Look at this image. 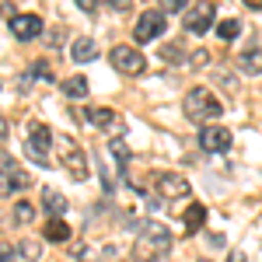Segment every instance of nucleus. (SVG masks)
Listing matches in <instances>:
<instances>
[{
  "label": "nucleus",
  "mask_w": 262,
  "mask_h": 262,
  "mask_svg": "<svg viewBox=\"0 0 262 262\" xmlns=\"http://www.w3.org/2000/svg\"><path fill=\"white\" fill-rule=\"evenodd\" d=\"M63 168L74 182H88V150L74 137H63Z\"/></svg>",
  "instance_id": "obj_5"
},
{
  "label": "nucleus",
  "mask_w": 262,
  "mask_h": 262,
  "mask_svg": "<svg viewBox=\"0 0 262 262\" xmlns=\"http://www.w3.org/2000/svg\"><path fill=\"white\" fill-rule=\"evenodd\" d=\"M49 143H53L49 126L39 122V119H32L28 122V143H25V150H28L32 161H39V168H49Z\"/></svg>",
  "instance_id": "obj_3"
},
{
  "label": "nucleus",
  "mask_w": 262,
  "mask_h": 262,
  "mask_svg": "<svg viewBox=\"0 0 262 262\" xmlns=\"http://www.w3.org/2000/svg\"><path fill=\"white\" fill-rule=\"evenodd\" d=\"M203 224H206V206H203V203H192V206H185V213H182V227H185L189 234H196Z\"/></svg>",
  "instance_id": "obj_15"
},
{
  "label": "nucleus",
  "mask_w": 262,
  "mask_h": 262,
  "mask_svg": "<svg viewBox=\"0 0 262 262\" xmlns=\"http://www.w3.org/2000/svg\"><path fill=\"white\" fill-rule=\"evenodd\" d=\"M227 262H245V252H231V255H227Z\"/></svg>",
  "instance_id": "obj_30"
},
{
  "label": "nucleus",
  "mask_w": 262,
  "mask_h": 262,
  "mask_svg": "<svg viewBox=\"0 0 262 262\" xmlns=\"http://www.w3.org/2000/svg\"><path fill=\"white\" fill-rule=\"evenodd\" d=\"M108 63H112L119 74H126V77H140L143 70H147L143 53L133 49V46H112V49H108Z\"/></svg>",
  "instance_id": "obj_4"
},
{
  "label": "nucleus",
  "mask_w": 262,
  "mask_h": 262,
  "mask_svg": "<svg viewBox=\"0 0 262 262\" xmlns=\"http://www.w3.org/2000/svg\"><path fill=\"white\" fill-rule=\"evenodd\" d=\"M213 25H217V7H213L210 0H200V4L185 14V28H189L192 35H206Z\"/></svg>",
  "instance_id": "obj_6"
},
{
  "label": "nucleus",
  "mask_w": 262,
  "mask_h": 262,
  "mask_svg": "<svg viewBox=\"0 0 262 262\" xmlns=\"http://www.w3.org/2000/svg\"><path fill=\"white\" fill-rule=\"evenodd\" d=\"M245 4H248L252 11H262V0H245Z\"/></svg>",
  "instance_id": "obj_32"
},
{
  "label": "nucleus",
  "mask_w": 262,
  "mask_h": 262,
  "mask_svg": "<svg viewBox=\"0 0 262 262\" xmlns=\"http://www.w3.org/2000/svg\"><path fill=\"white\" fill-rule=\"evenodd\" d=\"M42 210L49 213V217H67V210H70V203H67V196L63 192H56V189H42Z\"/></svg>",
  "instance_id": "obj_13"
},
{
  "label": "nucleus",
  "mask_w": 262,
  "mask_h": 262,
  "mask_svg": "<svg viewBox=\"0 0 262 262\" xmlns=\"http://www.w3.org/2000/svg\"><path fill=\"white\" fill-rule=\"evenodd\" d=\"M108 150H112V158L119 161V168H122L126 161H129V147H126L122 140H112V143H108Z\"/></svg>",
  "instance_id": "obj_23"
},
{
  "label": "nucleus",
  "mask_w": 262,
  "mask_h": 262,
  "mask_svg": "<svg viewBox=\"0 0 262 262\" xmlns=\"http://www.w3.org/2000/svg\"><path fill=\"white\" fill-rule=\"evenodd\" d=\"M217 35H221L224 42H234L238 35H242V21H238V18H227V21H221V25H217Z\"/></svg>",
  "instance_id": "obj_19"
},
{
  "label": "nucleus",
  "mask_w": 262,
  "mask_h": 262,
  "mask_svg": "<svg viewBox=\"0 0 262 262\" xmlns=\"http://www.w3.org/2000/svg\"><path fill=\"white\" fill-rule=\"evenodd\" d=\"M164 28H168V18H164V11H143L140 21H137V42H150V39H161Z\"/></svg>",
  "instance_id": "obj_7"
},
{
  "label": "nucleus",
  "mask_w": 262,
  "mask_h": 262,
  "mask_svg": "<svg viewBox=\"0 0 262 262\" xmlns=\"http://www.w3.org/2000/svg\"><path fill=\"white\" fill-rule=\"evenodd\" d=\"M0 262H21V248L18 245L0 242Z\"/></svg>",
  "instance_id": "obj_22"
},
{
  "label": "nucleus",
  "mask_w": 262,
  "mask_h": 262,
  "mask_svg": "<svg viewBox=\"0 0 262 262\" xmlns=\"http://www.w3.org/2000/svg\"><path fill=\"white\" fill-rule=\"evenodd\" d=\"M11 35L18 42H32L42 35V18L39 14H11Z\"/></svg>",
  "instance_id": "obj_10"
},
{
  "label": "nucleus",
  "mask_w": 262,
  "mask_h": 262,
  "mask_svg": "<svg viewBox=\"0 0 262 262\" xmlns=\"http://www.w3.org/2000/svg\"><path fill=\"white\" fill-rule=\"evenodd\" d=\"M101 4H108L112 11H122V14L129 11V0H101Z\"/></svg>",
  "instance_id": "obj_27"
},
{
  "label": "nucleus",
  "mask_w": 262,
  "mask_h": 262,
  "mask_svg": "<svg viewBox=\"0 0 262 262\" xmlns=\"http://www.w3.org/2000/svg\"><path fill=\"white\" fill-rule=\"evenodd\" d=\"M182 112H185V119H189V122H200V126H206V122L221 119L224 105L217 101V95H213L210 88H192V91L182 98Z\"/></svg>",
  "instance_id": "obj_2"
},
{
  "label": "nucleus",
  "mask_w": 262,
  "mask_h": 262,
  "mask_svg": "<svg viewBox=\"0 0 262 262\" xmlns=\"http://www.w3.org/2000/svg\"><path fill=\"white\" fill-rule=\"evenodd\" d=\"M70 56H74V63H91L98 56V46H95V39H74Z\"/></svg>",
  "instance_id": "obj_16"
},
{
  "label": "nucleus",
  "mask_w": 262,
  "mask_h": 262,
  "mask_svg": "<svg viewBox=\"0 0 262 262\" xmlns=\"http://www.w3.org/2000/svg\"><path fill=\"white\" fill-rule=\"evenodd\" d=\"M200 262H210V259H200Z\"/></svg>",
  "instance_id": "obj_33"
},
{
  "label": "nucleus",
  "mask_w": 262,
  "mask_h": 262,
  "mask_svg": "<svg viewBox=\"0 0 262 262\" xmlns=\"http://www.w3.org/2000/svg\"><path fill=\"white\" fill-rule=\"evenodd\" d=\"M7 129H11V126H7V122H4V116H0V140H4V137H7Z\"/></svg>",
  "instance_id": "obj_31"
},
{
  "label": "nucleus",
  "mask_w": 262,
  "mask_h": 262,
  "mask_svg": "<svg viewBox=\"0 0 262 262\" xmlns=\"http://www.w3.org/2000/svg\"><path fill=\"white\" fill-rule=\"evenodd\" d=\"M28 74H32V77H35V81H39V77H42V81H53V70H49V63H32V67H28Z\"/></svg>",
  "instance_id": "obj_24"
},
{
  "label": "nucleus",
  "mask_w": 262,
  "mask_h": 262,
  "mask_svg": "<svg viewBox=\"0 0 262 262\" xmlns=\"http://www.w3.org/2000/svg\"><path fill=\"white\" fill-rule=\"evenodd\" d=\"M84 119L91 122V126H98V129H112V122H119V116L112 108H88Z\"/></svg>",
  "instance_id": "obj_17"
},
{
  "label": "nucleus",
  "mask_w": 262,
  "mask_h": 262,
  "mask_svg": "<svg viewBox=\"0 0 262 262\" xmlns=\"http://www.w3.org/2000/svg\"><path fill=\"white\" fill-rule=\"evenodd\" d=\"M238 70L242 74H248V77H255V74H262V42H245V49L238 53Z\"/></svg>",
  "instance_id": "obj_12"
},
{
  "label": "nucleus",
  "mask_w": 262,
  "mask_h": 262,
  "mask_svg": "<svg viewBox=\"0 0 262 262\" xmlns=\"http://www.w3.org/2000/svg\"><path fill=\"white\" fill-rule=\"evenodd\" d=\"M0 196H11V182H7V175H0Z\"/></svg>",
  "instance_id": "obj_29"
},
{
  "label": "nucleus",
  "mask_w": 262,
  "mask_h": 262,
  "mask_svg": "<svg viewBox=\"0 0 262 262\" xmlns=\"http://www.w3.org/2000/svg\"><path fill=\"white\" fill-rule=\"evenodd\" d=\"M42 234H46V242L63 245V242H70V224L63 221V217H49L46 227H42Z\"/></svg>",
  "instance_id": "obj_14"
},
{
  "label": "nucleus",
  "mask_w": 262,
  "mask_h": 262,
  "mask_svg": "<svg viewBox=\"0 0 262 262\" xmlns=\"http://www.w3.org/2000/svg\"><path fill=\"white\" fill-rule=\"evenodd\" d=\"M158 192H161V200L179 203L192 192V185H189V179H182L175 171H164V175H158Z\"/></svg>",
  "instance_id": "obj_8"
},
{
  "label": "nucleus",
  "mask_w": 262,
  "mask_h": 262,
  "mask_svg": "<svg viewBox=\"0 0 262 262\" xmlns=\"http://www.w3.org/2000/svg\"><path fill=\"white\" fill-rule=\"evenodd\" d=\"M171 252V231L158 221H147L133 242V259L137 262H161Z\"/></svg>",
  "instance_id": "obj_1"
},
{
  "label": "nucleus",
  "mask_w": 262,
  "mask_h": 262,
  "mask_svg": "<svg viewBox=\"0 0 262 262\" xmlns=\"http://www.w3.org/2000/svg\"><path fill=\"white\" fill-rule=\"evenodd\" d=\"M158 4H161L164 14H168V11H171V14H179V11H185V7H189V0H158Z\"/></svg>",
  "instance_id": "obj_25"
},
{
  "label": "nucleus",
  "mask_w": 262,
  "mask_h": 262,
  "mask_svg": "<svg viewBox=\"0 0 262 262\" xmlns=\"http://www.w3.org/2000/svg\"><path fill=\"white\" fill-rule=\"evenodd\" d=\"M18 248H21V259H28V262H39V259H42V245L32 242V238H25Z\"/></svg>",
  "instance_id": "obj_21"
},
{
  "label": "nucleus",
  "mask_w": 262,
  "mask_h": 262,
  "mask_svg": "<svg viewBox=\"0 0 262 262\" xmlns=\"http://www.w3.org/2000/svg\"><path fill=\"white\" fill-rule=\"evenodd\" d=\"M200 147L210 150V154L231 150V129H227V126H203L200 129Z\"/></svg>",
  "instance_id": "obj_9"
},
{
  "label": "nucleus",
  "mask_w": 262,
  "mask_h": 262,
  "mask_svg": "<svg viewBox=\"0 0 262 262\" xmlns=\"http://www.w3.org/2000/svg\"><path fill=\"white\" fill-rule=\"evenodd\" d=\"M14 221L18 224H32L35 221V206H32L28 200H18L14 203Z\"/></svg>",
  "instance_id": "obj_20"
},
{
  "label": "nucleus",
  "mask_w": 262,
  "mask_h": 262,
  "mask_svg": "<svg viewBox=\"0 0 262 262\" xmlns=\"http://www.w3.org/2000/svg\"><path fill=\"white\" fill-rule=\"evenodd\" d=\"M203 63H210V53H192V67H203Z\"/></svg>",
  "instance_id": "obj_28"
},
{
  "label": "nucleus",
  "mask_w": 262,
  "mask_h": 262,
  "mask_svg": "<svg viewBox=\"0 0 262 262\" xmlns=\"http://www.w3.org/2000/svg\"><path fill=\"white\" fill-rule=\"evenodd\" d=\"M74 4H77V11H84V14H95L101 0H74Z\"/></svg>",
  "instance_id": "obj_26"
},
{
  "label": "nucleus",
  "mask_w": 262,
  "mask_h": 262,
  "mask_svg": "<svg viewBox=\"0 0 262 262\" xmlns=\"http://www.w3.org/2000/svg\"><path fill=\"white\" fill-rule=\"evenodd\" d=\"M0 175H7V182H11V192H25V189L32 185L28 171H21L18 161H14L11 154H4V150H0Z\"/></svg>",
  "instance_id": "obj_11"
},
{
  "label": "nucleus",
  "mask_w": 262,
  "mask_h": 262,
  "mask_svg": "<svg viewBox=\"0 0 262 262\" xmlns=\"http://www.w3.org/2000/svg\"><path fill=\"white\" fill-rule=\"evenodd\" d=\"M63 95L70 101L88 98V77H81V74H77V77H67V81H63Z\"/></svg>",
  "instance_id": "obj_18"
}]
</instances>
